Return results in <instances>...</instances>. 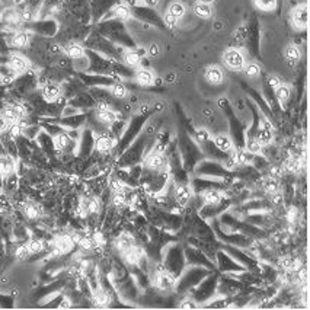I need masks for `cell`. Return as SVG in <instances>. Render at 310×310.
<instances>
[{
	"label": "cell",
	"instance_id": "6da1fadb",
	"mask_svg": "<svg viewBox=\"0 0 310 310\" xmlns=\"http://www.w3.org/2000/svg\"><path fill=\"white\" fill-rule=\"evenodd\" d=\"M153 149V140H149V134H143L133 141L130 146L118 156V168H130L133 165L140 163L146 154Z\"/></svg>",
	"mask_w": 310,
	"mask_h": 310
},
{
	"label": "cell",
	"instance_id": "7a4b0ae2",
	"mask_svg": "<svg viewBox=\"0 0 310 310\" xmlns=\"http://www.w3.org/2000/svg\"><path fill=\"white\" fill-rule=\"evenodd\" d=\"M162 256H163L162 262H163L165 270L170 272L175 278H178L182 274V271L187 268L184 248L176 240L169 243V245H166V249H165V252H162Z\"/></svg>",
	"mask_w": 310,
	"mask_h": 310
},
{
	"label": "cell",
	"instance_id": "3957f363",
	"mask_svg": "<svg viewBox=\"0 0 310 310\" xmlns=\"http://www.w3.org/2000/svg\"><path fill=\"white\" fill-rule=\"evenodd\" d=\"M210 272L211 270L204 268V267H194V265L188 267V268H185V270L182 271V274L176 278L173 290H175V293H178V294H187L194 287H197Z\"/></svg>",
	"mask_w": 310,
	"mask_h": 310
},
{
	"label": "cell",
	"instance_id": "277c9868",
	"mask_svg": "<svg viewBox=\"0 0 310 310\" xmlns=\"http://www.w3.org/2000/svg\"><path fill=\"white\" fill-rule=\"evenodd\" d=\"M220 278V271H211L197 287L191 290L192 300L195 303H209L217 299V284Z\"/></svg>",
	"mask_w": 310,
	"mask_h": 310
},
{
	"label": "cell",
	"instance_id": "5b68a950",
	"mask_svg": "<svg viewBox=\"0 0 310 310\" xmlns=\"http://www.w3.org/2000/svg\"><path fill=\"white\" fill-rule=\"evenodd\" d=\"M149 120L147 114H141L137 117H133V120L130 121V124L127 125L125 131L122 133V136L120 137V140L117 141L115 150H117V156H120L124 153V150L130 146L133 141L136 140V137L140 134L141 128L144 127V124Z\"/></svg>",
	"mask_w": 310,
	"mask_h": 310
},
{
	"label": "cell",
	"instance_id": "8992f818",
	"mask_svg": "<svg viewBox=\"0 0 310 310\" xmlns=\"http://www.w3.org/2000/svg\"><path fill=\"white\" fill-rule=\"evenodd\" d=\"M211 229L216 235V239L220 243H226V245H231V246H236L240 249H248L253 245V238L246 236L243 233H226V231L221 230L220 223L216 219H213L211 223Z\"/></svg>",
	"mask_w": 310,
	"mask_h": 310
},
{
	"label": "cell",
	"instance_id": "52a82bcc",
	"mask_svg": "<svg viewBox=\"0 0 310 310\" xmlns=\"http://www.w3.org/2000/svg\"><path fill=\"white\" fill-rule=\"evenodd\" d=\"M180 147V159H184V169L194 170V168L197 166V163L202 159V151L198 149V146L191 140V137H188L187 134L182 136V139L179 141Z\"/></svg>",
	"mask_w": 310,
	"mask_h": 310
},
{
	"label": "cell",
	"instance_id": "ba28073f",
	"mask_svg": "<svg viewBox=\"0 0 310 310\" xmlns=\"http://www.w3.org/2000/svg\"><path fill=\"white\" fill-rule=\"evenodd\" d=\"M197 176H207V178H217V179H229L231 176L230 170H227L220 162L217 160H200L194 168Z\"/></svg>",
	"mask_w": 310,
	"mask_h": 310
},
{
	"label": "cell",
	"instance_id": "9c48e42d",
	"mask_svg": "<svg viewBox=\"0 0 310 310\" xmlns=\"http://www.w3.org/2000/svg\"><path fill=\"white\" fill-rule=\"evenodd\" d=\"M220 105H221V108L224 110V112L229 115V122H230V131H231V140H233V143H235V147H236V149H242V147H245V140H246V137H245V128H243L242 122H240V120H238V117H236V115H235V112L231 111L230 104H227V100L221 99Z\"/></svg>",
	"mask_w": 310,
	"mask_h": 310
},
{
	"label": "cell",
	"instance_id": "30bf717a",
	"mask_svg": "<svg viewBox=\"0 0 310 310\" xmlns=\"http://www.w3.org/2000/svg\"><path fill=\"white\" fill-rule=\"evenodd\" d=\"M184 255H185V262H187V267H204V268H209V270H216V262L210 260V256L202 252L198 248L192 246V245H187L184 248Z\"/></svg>",
	"mask_w": 310,
	"mask_h": 310
},
{
	"label": "cell",
	"instance_id": "8fae6325",
	"mask_svg": "<svg viewBox=\"0 0 310 310\" xmlns=\"http://www.w3.org/2000/svg\"><path fill=\"white\" fill-rule=\"evenodd\" d=\"M226 179H217V178H207V176H197L191 180L190 187L194 195H200L202 191L205 190H221L224 191L226 187Z\"/></svg>",
	"mask_w": 310,
	"mask_h": 310
},
{
	"label": "cell",
	"instance_id": "7c38bea8",
	"mask_svg": "<svg viewBox=\"0 0 310 310\" xmlns=\"http://www.w3.org/2000/svg\"><path fill=\"white\" fill-rule=\"evenodd\" d=\"M214 262H216V267H217L216 270L220 271V272L231 274V272H242V271L246 270L242 264L233 260L230 255L227 252H224L221 248L216 252V261Z\"/></svg>",
	"mask_w": 310,
	"mask_h": 310
},
{
	"label": "cell",
	"instance_id": "4fadbf2b",
	"mask_svg": "<svg viewBox=\"0 0 310 310\" xmlns=\"http://www.w3.org/2000/svg\"><path fill=\"white\" fill-rule=\"evenodd\" d=\"M233 202L230 197H223L217 204H204L200 209L198 217H201L202 220H213L217 216H220L221 213H224L226 210H229L230 204Z\"/></svg>",
	"mask_w": 310,
	"mask_h": 310
},
{
	"label": "cell",
	"instance_id": "5bb4252c",
	"mask_svg": "<svg viewBox=\"0 0 310 310\" xmlns=\"http://www.w3.org/2000/svg\"><path fill=\"white\" fill-rule=\"evenodd\" d=\"M143 169L146 170H151V172H160V170L169 169L168 168V159L163 153H159V151L150 150L146 158L143 159Z\"/></svg>",
	"mask_w": 310,
	"mask_h": 310
},
{
	"label": "cell",
	"instance_id": "9a60e30c",
	"mask_svg": "<svg viewBox=\"0 0 310 310\" xmlns=\"http://www.w3.org/2000/svg\"><path fill=\"white\" fill-rule=\"evenodd\" d=\"M153 220H159L160 226L169 229L170 231H178L184 224V219L180 214H175L172 211H162L156 213V217Z\"/></svg>",
	"mask_w": 310,
	"mask_h": 310
},
{
	"label": "cell",
	"instance_id": "2e32d148",
	"mask_svg": "<svg viewBox=\"0 0 310 310\" xmlns=\"http://www.w3.org/2000/svg\"><path fill=\"white\" fill-rule=\"evenodd\" d=\"M223 63L227 69L233 71H240L243 69V66L246 64L243 53L236 50V48H229L223 54Z\"/></svg>",
	"mask_w": 310,
	"mask_h": 310
},
{
	"label": "cell",
	"instance_id": "e0dca14e",
	"mask_svg": "<svg viewBox=\"0 0 310 310\" xmlns=\"http://www.w3.org/2000/svg\"><path fill=\"white\" fill-rule=\"evenodd\" d=\"M6 64H8V67H9L10 70L13 71L16 76L28 73L31 67L30 60H28L25 56L19 54V53H12V54H9Z\"/></svg>",
	"mask_w": 310,
	"mask_h": 310
},
{
	"label": "cell",
	"instance_id": "ac0fdd59",
	"mask_svg": "<svg viewBox=\"0 0 310 310\" xmlns=\"http://www.w3.org/2000/svg\"><path fill=\"white\" fill-rule=\"evenodd\" d=\"M117 139L110 133V130L104 131L98 134V137L95 139V150L99 154H108L111 150L115 149L117 146Z\"/></svg>",
	"mask_w": 310,
	"mask_h": 310
},
{
	"label": "cell",
	"instance_id": "d6986e66",
	"mask_svg": "<svg viewBox=\"0 0 310 310\" xmlns=\"http://www.w3.org/2000/svg\"><path fill=\"white\" fill-rule=\"evenodd\" d=\"M79 77L85 85L92 86V88H95V86L105 88V86H111L112 83L117 82V79L114 76H108V74H85V73H80Z\"/></svg>",
	"mask_w": 310,
	"mask_h": 310
},
{
	"label": "cell",
	"instance_id": "ffe728a7",
	"mask_svg": "<svg viewBox=\"0 0 310 310\" xmlns=\"http://www.w3.org/2000/svg\"><path fill=\"white\" fill-rule=\"evenodd\" d=\"M31 34L27 30H18L10 34V37L8 38V45L10 48H16V50H23L27 48L31 44Z\"/></svg>",
	"mask_w": 310,
	"mask_h": 310
},
{
	"label": "cell",
	"instance_id": "44dd1931",
	"mask_svg": "<svg viewBox=\"0 0 310 310\" xmlns=\"http://www.w3.org/2000/svg\"><path fill=\"white\" fill-rule=\"evenodd\" d=\"M95 149V137H93V131L90 128H85L82 133L79 143V158L80 159H86L92 154V151Z\"/></svg>",
	"mask_w": 310,
	"mask_h": 310
},
{
	"label": "cell",
	"instance_id": "7402d4cb",
	"mask_svg": "<svg viewBox=\"0 0 310 310\" xmlns=\"http://www.w3.org/2000/svg\"><path fill=\"white\" fill-rule=\"evenodd\" d=\"M173 200L179 204L180 207H187L190 204V201L194 198V192L191 190L190 184H175L173 187Z\"/></svg>",
	"mask_w": 310,
	"mask_h": 310
},
{
	"label": "cell",
	"instance_id": "603a6c76",
	"mask_svg": "<svg viewBox=\"0 0 310 310\" xmlns=\"http://www.w3.org/2000/svg\"><path fill=\"white\" fill-rule=\"evenodd\" d=\"M41 96L47 104H54L59 102L63 98V90H61L60 85H57L56 82H48L42 85L41 89Z\"/></svg>",
	"mask_w": 310,
	"mask_h": 310
},
{
	"label": "cell",
	"instance_id": "cb8c5ba5",
	"mask_svg": "<svg viewBox=\"0 0 310 310\" xmlns=\"http://www.w3.org/2000/svg\"><path fill=\"white\" fill-rule=\"evenodd\" d=\"M120 255L121 258H122V262H124L127 267H133V265H139L141 256L144 255V249L136 243V245H133L128 249L121 252Z\"/></svg>",
	"mask_w": 310,
	"mask_h": 310
},
{
	"label": "cell",
	"instance_id": "d4e9b609",
	"mask_svg": "<svg viewBox=\"0 0 310 310\" xmlns=\"http://www.w3.org/2000/svg\"><path fill=\"white\" fill-rule=\"evenodd\" d=\"M53 122L60 124L61 127L70 128V130H79L80 127H83L86 124V115L85 114H76L71 117H60L59 120H50Z\"/></svg>",
	"mask_w": 310,
	"mask_h": 310
},
{
	"label": "cell",
	"instance_id": "484cf974",
	"mask_svg": "<svg viewBox=\"0 0 310 310\" xmlns=\"http://www.w3.org/2000/svg\"><path fill=\"white\" fill-rule=\"evenodd\" d=\"M291 22L296 30H304L307 27V5L306 3L296 6V9L291 13Z\"/></svg>",
	"mask_w": 310,
	"mask_h": 310
},
{
	"label": "cell",
	"instance_id": "4316f807",
	"mask_svg": "<svg viewBox=\"0 0 310 310\" xmlns=\"http://www.w3.org/2000/svg\"><path fill=\"white\" fill-rule=\"evenodd\" d=\"M19 175L16 172H12L9 175H5L2 179V192L6 195H13L16 191L19 190Z\"/></svg>",
	"mask_w": 310,
	"mask_h": 310
},
{
	"label": "cell",
	"instance_id": "83f0119b",
	"mask_svg": "<svg viewBox=\"0 0 310 310\" xmlns=\"http://www.w3.org/2000/svg\"><path fill=\"white\" fill-rule=\"evenodd\" d=\"M28 28L44 37H53L57 32V23L54 20H45V22H37L34 25H30Z\"/></svg>",
	"mask_w": 310,
	"mask_h": 310
},
{
	"label": "cell",
	"instance_id": "f1b7e54d",
	"mask_svg": "<svg viewBox=\"0 0 310 310\" xmlns=\"http://www.w3.org/2000/svg\"><path fill=\"white\" fill-rule=\"evenodd\" d=\"M131 9L124 5V3H118L115 6H112V9L110 10V15L107 16L108 19H118L121 22H125V20L131 19Z\"/></svg>",
	"mask_w": 310,
	"mask_h": 310
},
{
	"label": "cell",
	"instance_id": "f546056e",
	"mask_svg": "<svg viewBox=\"0 0 310 310\" xmlns=\"http://www.w3.org/2000/svg\"><path fill=\"white\" fill-rule=\"evenodd\" d=\"M12 172H16V159L10 156L9 153H0V175H9Z\"/></svg>",
	"mask_w": 310,
	"mask_h": 310
},
{
	"label": "cell",
	"instance_id": "4dcf8cb0",
	"mask_svg": "<svg viewBox=\"0 0 310 310\" xmlns=\"http://www.w3.org/2000/svg\"><path fill=\"white\" fill-rule=\"evenodd\" d=\"M93 114H95V118L99 121L104 127H107V128H110L111 125L115 122V120L118 118V114L114 110L98 111L93 108Z\"/></svg>",
	"mask_w": 310,
	"mask_h": 310
},
{
	"label": "cell",
	"instance_id": "1f68e13d",
	"mask_svg": "<svg viewBox=\"0 0 310 310\" xmlns=\"http://www.w3.org/2000/svg\"><path fill=\"white\" fill-rule=\"evenodd\" d=\"M204 77L210 85H221L224 79V73L219 66H209L204 71Z\"/></svg>",
	"mask_w": 310,
	"mask_h": 310
},
{
	"label": "cell",
	"instance_id": "d6a6232c",
	"mask_svg": "<svg viewBox=\"0 0 310 310\" xmlns=\"http://www.w3.org/2000/svg\"><path fill=\"white\" fill-rule=\"evenodd\" d=\"M63 53H64V54H66V57H69L70 60H74V59H80V57H83V56H85V53H86V50H85V47H83L82 44L71 41V42L66 44V45L63 47Z\"/></svg>",
	"mask_w": 310,
	"mask_h": 310
},
{
	"label": "cell",
	"instance_id": "836d02e7",
	"mask_svg": "<svg viewBox=\"0 0 310 310\" xmlns=\"http://www.w3.org/2000/svg\"><path fill=\"white\" fill-rule=\"evenodd\" d=\"M213 143L219 150L224 151V153H230L235 149V143L231 140L230 136L227 134H217L213 137Z\"/></svg>",
	"mask_w": 310,
	"mask_h": 310
},
{
	"label": "cell",
	"instance_id": "e575fe53",
	"mask_svg": "<svg viewBox=\"0 0 310 310\" xmlns=\"http://www.w3.org/2000/svg\"><path fill=\"white\" fill-rule=\"evenodd\" d=\"M134 80L139 86H151L154 83V74L151 70L143 67V69L134 71Z\"/></svg>",
	"mask_w": 310,
	"mask_h": 310
},
{
	"label": "cell",
	"instance_id": "d590c367",
	"mask_svg": "<svg viewBox=\"0 0 310 310\" xmlns=\"http://www.w3.org/2000/svg\"><path fill=\"white\" fill-rule=\"evenodd\" d=\"M134 15H137L141 19L149 20V23L163 27V22L160 19V16H158V15L154 13V10L147 9V8H136V9H134Z\"/></svg>",
	"mask_w": 310,
	"mask_h": 310
},
{
	"label": "cell",
	"instance_id": "8d00e7d4",
	"mask_svg": "<svg viewBox=\"0 0 310 310\" xmlns=\"http://www.w3.org/2000/svg\"><path fill=\"white\" fill-rule=\"evenodd\" d=\"M223 197H226V194L221 190H205L200 194L202 204H217Z\"/></svg>",
	"mask_w": 310,
	"mask_h": 310
},
{
	"label": "cell",
	"instance_id": "74e56055",
	"mask_svg": "<svg viewBox=\"0 0 310 310\" xmlns=\"http://www.w3.org/2000/svg\"><path fill=\"white\" fill-rule=\"evenodd\" d=\"M256 140L260 141L261 144L265 147V146H270L272 140H274V130H268L262 125H258V128L255 131V136H253Z\"/></svg>",
	"mask_w": 310,
	"mask_h": 310
},
{
	"label": "cell",
	"instance_id": "f35d334b",
	"mask_svg": "<svg viewBox=\"0 0 310 310\" xmlns=\"http://www.w3.org/2000/svg\"><path fill=\"white\" fill-rule=\"evenodd\" d=\"M12 255H13V258L16 261H19V262H25V261H30L31 260V252L30 249H28V245L27 243H15V246H13V250H12Z\"/></svg>",
	"mask_w": 310,
	"mask_h": 310
},
{
	"label": "cell",
	"instance_id": "ab89813d",
	"mask_svg": "<svg viewBox=\"0 0 310 310\" xmlns=\"http://www.w3.org/2000/svg\"><path fill=\"white\" fill-rule=\"evenodd\" d=\"M110 88V93L112 98H115V99H124V98H127L128 96V89H127V86L124 85V83H121V82H115V83H112L111 86H108Z\"/></svg>",
	"mask_w": 310,
	"mask_h": 310
},
{
	"label": "cell",
	"instance_id": "60d3db41",
	"mask_svg": "<svg viewBox=\"0 0 310 310\" xmlns=\"http://www.w3.org/2000/svg\"><path fill=\"white\" fill-rule=\"evenodd\" d=\"M122 61L125 63V66H128L131 69L137 67L141 63L140 54L137 53V50H124L122 54Z\"/></svg>",
	"mask_w": 310,
	"mask_h": 310
},
{
	"label": "cell",
	"instance_id": "b9f144b4",
	"mask_svg": "<svg viewBox=\"0 0 310 310\" xmlns=\"http://www.w3.org/2000/svg\"><path fill=\"white\" fill-rule=\"evenodd\" d=\"M261 187H262V191H264V192H267L268 195L272 194V192L280 191V188H278V187H280L278 180L275 179V176H271V175L261 180Z\"/></svg>",
	"mask_w": 310,
	"mask_h": 310
},
{
	"label": "cell",
	"instance_id": "7bdbcfd3",
	"mask_svg": "<svg viewBox=\"0 0 310 310\" xmlns=\"http://www.w3.org/2000/svg\"><path fill=\"white\" fill-rule=\"evenodd\" d=\"M280 267L282 270H286L287 272H297L300 271V262L296 258L291 256H284L280 260Z\"/></svg>",
	"mask_w": 310,
	"mask_h": 310
},
{
	"label": "cell",
	"instance_id": "ee69618b",
	"mask_svg": "<svg viewBox=\"0 0 310 310\" xmlns=\"http://www.w3.org/2000/svg\"><path fill=\"white\" fill-rule=\"evenodd\" d=\"M194 13L201 18V19H210L213 16V9H211V5H204V3H198L194 6Z\"/></svg>",
	"mask_w": 310,
	"mask_h": 310
},
{
	"label": "cell",
	"instance_id": "f6af8a7d",
	"mask_svg": "<svg viewBox=\"0 0 310 310\" xmlns=\"http://www.w3.org/2000/svg\"><path fill=\"white\" fill-rule=\"evenodd\" d=\"M249 95L253 98V100L256 102L255 105H258L260 107L261 110H262V114H265V117H271L272 114H271V110L268 108V105H267V102H265V99L261 96L260 93L256 92V90H253V89H250L249 90Z\"/></svg>",
	"mask_w": 310,
	"mask_h": 310
},
{
	"label": "cell",
	"instance_id": "bcb514c9",
	"mask_svg": "<svg viewBox=\"0 0 310 310\" xmlns=\"http://www.w3.org/2000/svg\"><path fill=\"white\" fill-rule=\"evenodd\" d=\"M274 93H275V98L280 104H286L289 98H290V88L287 85H278L275 89H274Z\"/></svg>",
	"mask_w": 310,
	"mask_h": 310
},
{
	"label": "cell",
	"instance_id": "7dc6e473",
	"mask_svg": "<svg viewBox=\"0 0 310 310\" xmlns=\"http://www.w3.org/2000/svg\"><path fill=\"white\" fill-rule=\"evenodd\" d=\"M245 149L249 150L252 154H262L264 153V146L255 137L245 140Z\"/></svg>",
	"mask_w": 310,
	"mask_h": 310
},
{
	"label": "cell",
	"instance_id": "c3c4849f",
	"mask_svg": "<svg viewBox=\"0 0 310 310\" xmlns=\"http://www.w3.org/2000/svg\"><path fill=\"white\" fill-rule=\"evenodd\" d=\"M242 70L245 73V76L249 77V79H256V77L261 74V67L256 64V63H253V61H250L248 64H245Z\"/></svg>",
	"mask_w": 310,
	"mask_h": 310
},
{
	"label": "cell",
	"instance_id": "681fc988",
	"mask_svg": "<svg viewBox=\"0 0 310 310\" xmlns=\"http://www.w3.org/2000/svg\"><path fill=\"white\" fill-rule=\"evenodd\" d=\"M166 12L170 13V15H173L175 18L180 19V18L185 15L187 9H185V5H184V3H180V2H173V3H170L169 8H168Z\"/></svg>",
	"mask_w": 310,
	"mask_h": 310
},
{
	"label": "cell",
	"instance_id": "f907efd6",
	"mask_svg": "<svg viewBox=\"0 0 310 310\" xmlns=\"http://www.w3.org/2000/svg\"><path fill=\"white\" fill-rule=\"evenodd\" d=\"M277 2L278 0H253L255 6L260 10H264V12H271V10L275 9Z\"/></svg>",
	"mask_w": 310,
	"mask_h": 310
},
{
	"label": "cell",
	"instance_id": "816d5d0a",
	"mask_svg": "<svg viewBox=\"0 0 310 310\" xmlns=\"http://www.w3.org/2000/svg\"><path fill=\"white\" fill-rule=\"evenodd\" d=\"M300 166H301L300 158L293 156V158H290L289 160H286L284 169L287 170V172H291V173H296V172H299V170H300Z\"/></svg>",
	"mask_w": 310,
	"mask_h": 310
},
{
	"label": "cell",
	"instance_id": "f5cc1de1",
	"mask_svg": "<svg viewBox=\"0 0 310 310\" xmlns=\"http://www.w3.org/2000/svg\"><path fill=\"white\" fill-rule=\"evenodd\" d=\"M286 57H287V60L291 61V63L299 61L301 57L300 48H299L297 45H289L287 50H286Z\"/></svg>",
	"mask_w": 310,
	"mask_h": 310
},
{
	"label": "cell",
	"instance_id": "db71d44e",
	"mask_svg": "<svg viewBox=\"0 0 310 310\" xmlns=\"http://www.w3.org/2000/svg\"><path fill=\"white\" fill-rule=\"evenodd\" d=\"M194 136H195V140H197L198 144H204L205 141L211 140L210 131L205 130V128H198V130L194 133Z\"/></svg>",
	"mask_w": 310,
	"mask_h": 310
},
{
	"label": "cell",
	"instance_id": "11a10c76",
	"mask_svg": "<svg viewBox=\"0 0 310 310\" xmlns=\"http://www.w3.org/2000/svg\"><path fill=\"white\" fill-rule=\"evenodd\" d=\"M178 18H175L173 15H170V13H165L163 15V23H165V27H168V28H175L176 25H178Z\"/></svg>",
	"mask_w": 310,
	"mask_h": 310
},
{
	"label": "cell",
	"instance_id": "9f6ffc18",
	"mask_svg": "<svg viewBox=\"0 0 310 310\" xmlns=\"http://www.w3.org/2000/svg\"><path fill=\"white\" fill-rule=\"evenodd\" d=\"M146 54H149V57H151V59H154V57H158L160 54V48L159 45L156 44V42H151L150 45L146 48Z\"/></svg>",
	"mask_w": 310,
	"mask_h": 310
},
{
	"label": "cell",
	"instance_id": "6f0895ef",
	"mask_svg": "<svg viewBox=\"0 0 310 310\" xmlns=\"http://www.w3.org/2000/svg\"><path fill=\"white\" fill-rule=\"evenodd\" d=\"M297 219H299V210H297V209L287 210V220L290 221V223H296Z\"/></svg>",
	"mask_w": 310,
	"mask_h": 310
},
{
	"label": "cell",
	"instance_id": "680465c9",
	"mask_svg": "<svg viewBox=\"0 0 310 310\" xmlns=\"http://www.w3.org/2000/svg\"><path fill=\"white\" fill-rule=\"evenodd\" d=\"M180 303H182V304H180V307H182V309H195V307H197L195 301L192 300V299H191V300H187V301H180Z\"/></svg>",
	"mask_w": 310,
	"mask_h": 310
},
{
	"label": "cell",
	"instance_id": "91938a15",
	"mask_svg": "<svg viewBox=\"0 0 310 310\" xmlns=\"http://www.w3.org/2000/svg\"><path fill=\"white\" fill-rule=\"evenodd\" d=\"M198 3H204V5H211V3H214V0H197Z\"/></svg>",
	"mask_w": 310,
	"mask_h": 310
}]
</instances>
